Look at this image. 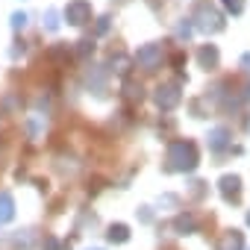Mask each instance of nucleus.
<instances>
[{
	"label": "nucleus",
	"mask_w": 250,
	"mask_h": 250,
	"mask_svg": "<svg viewBox=\"0 0 250 250\" xmlns=\"http://www.w3.org/2000/svg\"><path fill=\"white\" fill-rule=\"evenodd\" d=\"M200 165V150L194 142L188 139H177L168 145V153H165V168L171 174H191L194 168Z\"/></svg>",
	"instance_id": "1"
},
{
	"label": "nucleus",
	"mask_w": 250,
	"mask_h": 250,
	"mask_svg": "<svg viewBox=\"0 0 250 250\" xmlns=\"http://www.w3.org/2000/svg\"><path fill=\"white\" fill-rule=\"evenodd\" d=\"M194 30L197 33H203V36H215V33H221L224 27H227V21H224V15L212 6V3H200L197 9H194Z\"/></svg>",
	"instance_id": "2"
},
{
	"label": "nucleus",
	"mask_w": 250,
	"mask_h": 250,
	"mask_svg": "<svg viewBox=\"0 0 250 250\" xmlns=\"http://www.w3.org/2000/svg\"><path fill=\"white\" fill-rule=\"evenodd\" d=\"M162 59H165V47H162L159 42H150V44L139 47V53L133 56V62H136L142 71H156V68L162 65Z\"/></svg>",
	"instance_id": "3"
},
{
	"label": "nucleus",
	"mask_w": 250,
	"mask_h": 250,
	"mask_svg": "<svg viewBox=\"0 0 250 250\" xmlns=\"http://www.w3.org/2000/svg\"><path fill=\"white\" fill-rule=\"evenodd\" d=\"M153 100H156V106H159L162 112H171V109H177V106H180V100H183L180 83H162V85L153 91Z\"/></svg>",
	"instance_id": "4"
},
{
	"label": "nucleus",
	"mask_w": 250,
	"mask_h": 250,
	"mask_svg": "<svg viewBox=\"0 0 250 250\" xmlns=\"http://www.w3.org/2000/svg\"><path fill=\"white\" fill-rule=\"evenodd\" d=\"M91 18H94V12H91L88 0H71V3L65 6V21L71 27H85Z\"/></svg>",
	"instance_id": "5"
},
{
	"label": "nucleus",
	"mask_w": 250,
	"mask_h": 250,
	"mask_svg": "<svg viewBox=\"0 0 250 250\" xmlns=\"http://www.w3.org/2000/svg\"><path fill=\"white\" fill-rule=\"evenodd\" d=\"M218 191L227 203H238L241 200V177L238 174H224L218 180Z\"/></svg>",
	"instance_id": "6"
},
{
	"label": "nucleus",
	"mask_w": 250,
	"mask_h": 250,
	"mask_svg": "<svg viewBox=\"0 0 250 250\" xmlns=\"http://www.w3.org/2000/svg\"><path fill=\"white\" fill-rule=\"evenodd\" d=\"M174 232L177 235H191V232H197L200 229V221H197V215L194 212H180L177 218H174Z\"/></svg>",
	"instance_id": "7"
},
{
	"label": "nucleus",
	"mask_w": 250,
	"mask_h": 250,
	"mask_svg": "<svg viewBox=\"0 0 250 250\" xmlns=\"http://www.w3.org/2000/svg\"><path fill=\"white\" fill-rule=\"evenodd\" d=\"M215 250H244V232L241 229H227L215 241Z\"/></svg>",
	"instance_id": "8"
},
{
	"label": "nucleus",
	"mask_w": 250,
	"mask_h": 250,
	"mask_svg": "<svg viewBox=\"0 0 250 250\" xmlns=\"http://www.w3.org/2000/svg\"><path fill=\"white\" fill-rule=\"evenodd\" d=\"M106 74H109V71H106L103 65H91V71L85 74V85H88L94 94H103V91H106Z\"/></svg>",
	"instance_id": "9"
},
{
	"label": "nucleus",
	"mask_w": 250,
	"mask_h": 250,
	"mask_svg": "<svg viewBox=\"0 0 250 250\" xmlns=\"http://www.w3.org/2000/svg\"><path fill=\"white\" fill-rule=\"evenodd\" d=\"M218 59H221V53H218V47H215V44H203V47L197 50V65H200V68H206V71L218 68Z\"/></svg>",
	"instance_id": "10"
},
{
	"label": "nucleus",
	"mask_w": 250,
	"mask_h": 250,
	"mask_svg": "<svg viewBox=\"0 0 250 250\" xmlns=\"http://www.w3.org/2000/svg\"><path fill=\"white\" fill-rule=\"evenodd\" d=\"M133 65H136V62H133V59H130L127 53H112V56H109V65H106V68H109V71H115L118 77H127Z\"/></svg>",
	"instance_id": "11"
},
{
	"label": "nucleus",
	"mask_w": 250,
	"mask_h": 250,
	"mask_svg": "<svg viewBox=\"0 0 250 250\" xmlns=\"http://www.w3.org/2000/svg\"><path fill=\"white\" fill-rule=\"evenodd\" d=\"M209 147L218 150V153L227 150V147H229V130H227V127H212V130H209Z\"/></svg>",
	"instance_id": "12"
},
{
	"label": "nucleus",
	"mask_w": 250,
	"mask_h": 250,
	"mask_svg": "<svg viewBox=\"0 0 250 250\" xmlns=\"http://www.w3.org/2000/svg\"><path fill=\"white\" fill-rule=\"evenodd\" d=\"M15 218V197L9 191H0V224H9Z\"/></svg>",
	"instance_id": "13"
},
{
	"label": "nucleus",
	"mask_w": 250,
	"mask_h": 250,
	"mask_svg": "<svg viewBox=\"0 0 250 250\" xmlns=\"http://www.w3.org/2000/svg\"><path fill=\"white\" fill-rule=\"evenodd\" d=\"M106 238H109L112 244H124V241H130V227H127V224H112V227H109V232H106Z\"/></svg>",
	"instance_id": "14"
},
{
	"label": "nucleus",
	"mask_w": 250,
	"mask_h": 250,
	"mask_svg": "<svg viewBox=\"0 0 250 250\" xmlns=\"http://www.w3.org/2000/svg\"><path fill=\"white\" fill-rule=\"evenodd\" d=\"M124 97H127V100H133V103H142V97H145V88H142V83L124 80Z\"/></svg>",
	"instance_id": "15"
},
{
	"label": "nucleus",
	"mask_w": 250,
	"mask_h": 250,
	"mask_svg": "<svg viewBox=\"0 0 250 250\" xmlns=\"http://www.w3.org/2000/svg\"><path fill=\"white\" fill-rule=\"evenodd\" d=\"M74 53H77L80 59L91 56V53H94V42H91V39H80V42H77V47H74Z\"/></svg>",
	"instance_id": "16"
},
{
	"label": "nucleus",
	"mask_w": 250,
	"mask_h": 250,
	"mask_svg": "<svg viewBox=\"0 0 250 250\" xmlns=\"http://www.w3.org/2000/svg\"><path fill=\"white\" fill-rule=\"evenodd\" d=\"M191 33H194V21H186V18H183V21L177 24V39L188 42V39H191Z\"/></svg>",
	"instance_id": "17"
},
{
	"label": "nucleus",
	"mask_w": 250,
	"mask_h": 250,
	"mask_svg": "<svg viewBox=\"0 0 250 250\" xmlns=\"http://www.w3.org/2000/svg\"><path fill=\"white\" fill-rule=\"evenodd\" d=\"M44 27H47L50 33L59 30V12H56V9H47V12H44Z\"/></svg>",
	"instance_id": "18"
},
{
	"label": "nucleus",
	"mask_w": 250,
	"mask_h": 250,
	"mask_svg": "<svg viewBox=\"0 0 250 250\" xmlns=\"http://www.w3.org/2000/svg\"><path fill=\"white\" fill-rule=\"evenodd\" d=\"M221 3H224V9L229 15H241L244 12V0H221Z\"/></svg>",
	"instance_id": "19"
},
{
	"label": "nucleus",
	"mask_w": 250,
	"mask_h": 250,
	"mask_svg": "<svg viewBox=\"0 0 250 250\" xmlns=\"http://www.w3.org/2000/svg\"><path fill=\"white\" fill-rule=\"evenodd\" d=\"M109 21H112L109 15H103V18H97V24H94V36H106V33H109V27H112Z\"/></svg>",
	"instance_id": "20"
},
{
	"label": "nucleus",
	"mask_w": 250,
	"mask_h": 250,
	"mask_svg": "<svg viewBox=\"0 0 250 250\" xmlns=\"http://www.w3.org/2000/svg\"><path fill=\"white\" fill-rule=\"evenodd\" d=\"M33 244V235H30V229H24L21 235H15V247H21V250H27Z\"/></svg>",
	"instance_id": "21"
},
{
	"label": "nucleus",
	"mask_w": 250,
	"mask_h": 250,
	"mask_svg": "<svg viewBox=\"0 0 250 250\" xmlns=\"http://www.w3.org/2000/svg\"><path fill=\"white\" fill-rule=\"evenodd\" d=\"M42 247H44V250H65V244H62V241H59V238H56V235H47V238H44V244H42Z\"/></svg>",
	"instance_id": "22"
},
{
	"label": "nucleus",
	"mask_w": 250,
	"mask_h": 250,
	"mask_svg": "<svg viewBox=\"0 0 250 250\" xmlns=\"http://www.w3.org/2000/svg\"><path fill=\"white\" fill-rule=\"evenodd\" d=\"M27 27V15L24 12H15L12 15V30H24Z\"/></svg>",
	"instance_id": "23"
},
{
	"label": "nucleus",
	"mask_w": 250,
	"mask_h": 250,
	"mask_svg": "<svg viewBox=\"0 0 250 250\" xmlns=\"http://www.w3.org/2000/svg\"><path fill=\"white\" fill-rule=\"evenodd\" d=\"M71 50H68V44H59V47H50V56L53 59H62V56H68Z\"/></svg>",
	"instance_id": "24"
},
{
	"label": "nucleus",
	"mask_w": 250,
	"mask_h": 250,
	"mask_svg": "<svg viewBox=\"0 0 250 250\" xmlns=\"http://www.w3.org/2000/svg\"><path fill=\"white\" fill-rule=\"evenodd\" d=\"M139 221L150 224V221H153V209H150V206H142V209H139Z\"/></svg>",
	"instance_id": "25"
},
{
	"label": "nucleus",
	"mask_w": 250,
	"mask_h": 250,
	"mask_svg": "<svg viewBox=\"0 0 250 250\" xmlns=\"http://www.w3.org/2000/svg\"><path fill=\"white\" fill-rule=\"evenodd\" d=\"M203 186H206V183H191V194H194V197H203V191H206Z\"/></svg>",
	"instance_id": "26"
},
{
	"label": "nucleus",
	"mask_w": 250,
	"mask_h": 250,
	"mask_svg": "<svg viewBox=\"0 0 250 250\" xmlns=\"http://www.w3.org/2000/svg\"><path fill=\"white\" fill-rule=\"evenodd\" d=\"M159 203H162V206H174V203H177V197H174V194H165Z\"/></svg>",
	"instance_id": "27"
},
{
	"label": "nucleus",
	"mask_w": 250,
	"mask_h": 250,
	"mask_svg": "<svg viewBox=\"0 0 250 250\" xmlns=\"http://www.w3.org/2000/svg\"><path fill=\"white\" fill-rule=\"evenodd\" d=\"M174 65H177V68H183V65H186V56H183V53H177V56H174Z\"/></svg>",
	"instance_id": "28"
},
{
	"label": "nucleus",
	"mask_w": 250,
	"mask_h": 250,
	"mask_svg": "<svg viewBox=\"0 0 250 250\" xmlns=\"http://www.w3.org/2000/svg\"><path fill=\"white\" fill-rule=\"evenodd\" d=\"M241 100H250V85L244 88V94H241Z\"/></svg>",
	"instance_id": "29"
},
{
	"label": "nucleus",
	"mask_w": 250,
	"mask_h": 250,
	"mask_svg": "<svg viewBox=\"0 0 250 250\" xmlns=\"http://www.w3.org/2000/svg\"><path fill=\"white\" fill-rule=\"evenodd\" d=\"M244 130H247V133H250V115H247V121H244Z\"/></svg>",
	"instance_id": "30"
},
{
	"label": "nucleus",
	"mask_w": 250,
	"mask_h": 250,
	"mask_svg": "<svg viewBox=\"0 0 250 250\" xmlns=\"http://www.w3.org/2000/svg\"><path fill=\"white\" fill-rule=\"evenodd\" d=\"M247 227H250V212H247Z\"/></svg>",
	"instance_id": "31"
},
{
	"label": "nucleus",
	"mask_w": 250,
	"mask_h": 250,
	"mask_svg": "<svg viewBox=\"0 0 250 250\" xmlns=\"http://www.w3.org/2000/svg\"><path fill=\"white\" fill-rule=\"evenodd\" d=\"M94 250H97V247H94Z\"/></svg>",
	"instance_id": "32"
}]
</instances>
